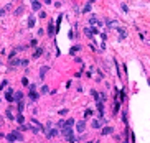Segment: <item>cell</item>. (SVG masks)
Wrapping results in <instances>:
<instances>
[{
	"label": "cell",
	"instance_id": "obj_1",
	"mask_svg": "<svg viewBox=\"0 0 150 143\" xmlns=\"http://www.w3.org/2000/svg\"><path fill=\"white\" fill-rule=\"evenodd\" d=\"M76 130H77L79 133H84V132H86V120L77 122V123H76Z\"/></svg>",
	"mask_w": 150,
	"mask_h": 143
},
{
	"label": "cell",
	"instance_id": "obj_2",
	"mask_svg": "<svg viewBox=\"0 0 150 143\" xmlns=\"http://www.w3.org/2000/svg\"><path fill=\"white\" fill-rule=\"evenodd\" d=\"M58 133H59L58 128H50V130H46V138H55Z\"/></svg>",
	"mask_w": 150,
	"mask_h": 143
},
{
	"label": "cell",
	"instance_id": "obj_3",
	"mask_svg": "<svg viewBox=\"0 0 150 143\" xmlns=\"http://www.w3.org/2000/svg\"><path fill=\"white\" fill-rule=\"evenodd\" d=\"M89 25H99V26H101L102 23H101V20H99L96 15H91V17H89Z\"/></svg>",
	"mask_w": 150,
	"mask_h": 143
},
{
	"label": "cell",
	"instance_id": "obj_4",
	"mask_svg": "<svg viewBox=\"0 0 150 143\" xmlns=\"http://www.w3.org/2000/svg\"><path fill=\"white\" fill-rule=\"evenodd\" d=\"M115 30L119 31V39H125V38H127V33H125V30H124L122 26H117Z\"/></svg>",
	"mask_w": 150,
	"mask_h": 143
},
{
	"label": "cell",
	"instance_id": "obj_5",
	"mask_svg": "<svg viewBox=\"0 0 150 143\" xmlns=\"http://www.w3.org/2000/svg\"><path fill=\"white\" fill-rule=\"evenodd\" d=\"M5 99H7L8 102H13V91H12V89H8V91L5 92Z\"/></svg>",
	"mask_w": 150,
	"mask_h": 143
},
{
	"label": "cell",
	"instance_id": "obj_6",
	"mask_svg": "<svg viewBox=\"0 0 150 143\" xmlns=\"http://www.w3.org/2000/svg\"><path fill=\"white\" fill-rule=\"evenodd\" d=\"M32 8H33L35 12H38V10L41 8V3H40L38 0H32Z\"/></svg>",
	"mask_w": 150,
	"mask_h": 143
},
{
	"label": "cell",
	"instance_id": "obj_7",
	"mask_svg": "<svg viewBox=\"0 0 150 143\" xmlns=\"http://www.w3.org/2000/svg\"><path fill=\"white\" fill-rule=\"evenodd\" d=\"M91 127H92V128H101V127H102V122H101V120H92Z\"/></svg>",
	"mask_w": 150,
	"mask_h": 143
},
{
	"label": "cell",
	"instance_id": "obj_8",
	"mask_svg": "<svg viewBox=\"0 0 150 143\" xmlns=\"http://www.w3.org/2000/svg\"><path fill=\"white\" fill-rule=\"evenodd\" d=\"M12 135H13V138H15V140H23V137H22V133H20L18 130L12 132Z\"/></svg>",
	"mask_w": 150,
	"mask_h": 143
},
{
	"label": "cell",
	"instance_id": "obj_9",
	"mask_svg": "<svg viewBox=\"0 0 150 143\" xmlns=\"http://www.w3.org/2000/svg\"><path fill=\"white\" fill-rule=\"evenodd\" d=\"M46 71H48V68H46V66H43V68L40 69V79H41V81L45 79V74H46Z\"/></svg>",
	"mask_w": 150,
	"mask_h": 143
},
{
	"label": "cell",
	"instance_id": "obj_10",
	"mask_svg": "<svg viewBox=\"0 0 150 143\" xmlns=\"http://www.w3.org/2000/svg\"><path fill=\"white\" fill-rule=\"evenodd\" d=\"M41 54H43V48H36L35 53H33V58H40Z\"/></svg>",
	"mask_w": 150,
	"mask_h": 143
},
{
	"label": "cell",
	"instance_id": "obj_11",
	"mask_svg": "<svg viewBox=\"0 0 150 143\" xmlns=\"http://www.w3.org/2000/svg\"><path fill=\"white\" fill-rule=\"evenodd\" d=\"M48 35H50V36L55 35V25H53V23H50V25H48Z\"/></svg>",
	"mask_w": 150,
	"mask_h": 143
},
{
	"label": "cell",
	"instance_id": "obj_12",
	"mask_svg": "<svg viewBox=\"0 0 150 143\" xmlns=\"http://www.w3.org/2000/svg\"><path fill=\"white\" fill-rule=\"evenodd\" d=\"M33 25H35V17H33V15H30V17H28V26H30V28H33Z\"/></svg>",
	"mask_w": 150,
	"mask_h": 143
},
{
	"label": "cell",
	"instance_id": "obj_13",
	"mask_svg": "<svg viewBox=\"0 0 150 143\" xmlns=\"http://www.w3.org/2000/svg\"><path fill=\"white\" fill-rule=\"evenodd\" d=\"M22 99H23V94H22V92H17V94L13 95V100H17V102H20Z\"/></svg>",
	"mask_w": 150,
	"mask_h": 143
},
{
	"label": "cell",
	"instance_id": "obj_14",
	"mask_svg": "<svg viewBox=\"0 0 150 143\" xmlns=\"http://www.w3.org/2000/svg\"><path fill=\"white\" fill-rule=\"evenodd\" d=\"M111 133H112V128H111V127H104V128H102V135H111Z\"/></svg>",
	"mask_w": 150,
	"mask_h": 143
},
{
	"label": "cell",
	"instance_id": "obj_15",
	"mask_svg": "<svg viewBox=\"0 0 150 143\" xmlns=\"http://www.w3.org/2000/svg\"><path fill=\"white\" fill-rule=\"evenodd\" d=\"M15 118H17V122H18V123H23V122H25V117H23L22 113H18V115H17Z\"/></svg>",
	"mask_w": 150,
	"mask_h": 143
},
{
	"label": "cell",
	"instance_id": "obj_16",
	"mask_svg": "<svg viewBox=\"0 0 150 143\" xmlns=\"http://www.w3.org/2000/svg\"><path fill=\"white\" fill-rule=\"evenodd\" d=\"M17 108H18V113H22V110L25 108V104H23V102L20 100V102H18V105H17Z\"/></svg>",
	"mask_w": 150,
	"mask_h": 143
},
{
	"label": "cell",
	"instance_id": "obj_17",
	"mask_svg": "<svg viewBox=\"0 0 150 143\" xmlns=\"http://www.w3.org/2000/svg\"><path fill=\"white\" fill-rule=\"evenodd\" d=\"M22 13H23V7H18V8L15 10V15L18 17V15H22Z\"/></svg>",
	"mask_w": 150,
	"mask_h": 143
},
{
	"label": "cell",
	"instance_id": "obj_18",
	"mask_svg": "<svg viewBox=\"0 0 150 143\" xmlns=\"http://www.w3.org/2000/svg\"><path fill=\"white\" fill-rule=\"evenodd\" d=\"M84 33H86V36H87V38H92V31H91L89 28H86V30H84Z\"/></svg>",
	"mask_w": 150,
	"mask_h": 143
},
{
	"label": "cell",
	"instance_id": "obj_19",
	"mask_svg": "<svg viewBox=\"0 0 150 143\" xmlns=\"http://www.w3.org/2000/svg\"><path fill=\"white\" fill-rule=\"evenodd\" d=\"M10 64H12V66H17V64H20V59H10Z\"/></svg>",
	"mask_w": 150,
	"mask_h": 143
},
{
	"label": "cell",
	"instance_id": "obj_20",
	"mask_svg": "<svg viewBox=\"0 0 150 143\" xmlns=\"http://www.w3.org/2000/svg\"><path fill=\"white\" fill-rule=\"evenodd\" d=\"M7 118H8V120H13V118H15V117L12 115V112H10V108L7 110Z\"/></svg>",
	"mask_w": 150,
	"mask_h": 143
},
{
	"label": "cell",
	"instance_id": "obj_21",
	"mask_svg": "<svg viewBox=\"0 0 150 143\" xmlns=\"http://www.w3.org/2000/svg\"><path fill=\"white\" fill-rule=\"evenodd\" d=\"M48 91H50V87H48V86H43V87H41V94H46Z\"/></svg>",
	"mask_w": 150,
	"mask_h": 143
},
{
	"label": "cell",
	"instance_id": "obj_22",
	"mask_svg": "<svg viewBox=\"0 0 150 143\" xmlns=\"http://www.w3.org/2000/svg\"><path fill=\"white\" fill-rule=\"evenodd\" d=\"M81 49V46H74V48H71V54H74L76 51H79Z\"/></svg>",
	"mask_w": 150,
	"mask_h": 143
},
{
	"label": "cell",
	"instance_id": "obj_23",
	"mask_svg": "<svg viewBox=\"0 0 150 143\" xmlns=\"http://www.w3.org/2000/svg\"><path fill=\"white\" fill-rule=\"evenodd\" d=\"M86 12H91V3H86V7H84V13Z\"/></svg>",
	"mask_w": 150,
	"mask_h": 143
},
{
	"label": "cell",
	"instance_id": "obj_24",
	"mask_svg": "<svg viewBox=\"0 0 150 143\" xmlns=\"http://www.w3.org/2000/svg\"><path fill=\"white\" fill-rule=\"evenodd\" d=\"M20 64H22V66H28V59H22Z\"/></svg>",
	"mask_w": 150,
	"mask_h": 143
},
{
	"label": "cell",
	"instance_id": "obj_25",
	"mask_svg": "<svg viewBox=\"0 0 150 143\" xmlns=\"http://www.w3.org/2000/svg\"><path fill=\"white\" fill-rule=\"evenodd\" d=\"M68 113V108H63V110H59V115H66Z\"/></svg>",
	"mask_w": 150,
	"mask_h": 143
},
{
	"label": "cell",
	"instance_id": "obj_26",
	"mask_svg": "<svg viewBox=\"0 0 150 143\" xmlns=\"http://www.w3.org/2000/svg\"><path fill=\"white\" fill-rule=\"evenodd\" d=\"M7 140H10V142H13L15 138H13V135H12V133H8V135H7Z\"/></svg>",
	"mask_w": 150,
	"mask_h": 143
},
{
	"label": "cell",
	"instance_id": "obj_27",
	"mask_svg": "<svg viewBox=\"0 0 150 143\" xmlns=\"http://www.w3.org/2000/svg\"><path fill=\"white\" fill-rule=\"evenodd\" d=\"M5 87H7V81H3V82L0 84V89H5Z\"/></svg>",
	"mask_w": 150,
	"mask_h": 143
},
{
	"label": "cell",
	"instance_id": "obj_28",
	"mask_svg": "<svg viewBox=\"0 0 150 143\" xmlns=\"http://www.w3.org/2000/svg\"><path fill=\"white\" fill-rule=\"evenodd\" d=\"M22 82H23V86H28V79H25V77H23V79H22Z\"/></svg>",
	"mask_w": 150,
	"mask_h": 143
},
{
	"label": "cell",
	"instance_id": "obj_29",
	"mask_svg": "<svg viewBox=\"0 0 150 143\" xmlns=\"http://www.w3.org/2000/svg\"><path fill=\"white\" fill-rule=\"evenodd\" d=\"M5 10H7V8H0V17H3V15H5Z\"/></svg>",
	"mask_w": 150,
	"mask_h": 143
},
{
	"label": "cell",
	"instance_id": "obj_30",
	"mask_svg": "<svg viewBox=\"0 0 150 143\" xmlns=\"http://www.w3.org/2000/svg\"><path fill=\"white\" fill-rule=\"evenodd\" d=\"M45 3H51V0H45Z\"/></svg>",
	"mask_w": 150,
	"mask_h": 143
},
{
	"label": "cell",
	"instance_id": "obj_31",
	"mask_svg": "<svg viewBox=\"0 0 150 143\" xmlns=\"http://www.w3.org/2000/svg\"><path fill=\"white\" fill-rule=\"evenodd\" d=\"M92 2H96V0H89V3H92Z\"/></svg>",
	"mask_w": 150,
	"mask_h": 143
},
{
	"label": "cell",
	"instance_id": "obj_32",
	"mask_svg": "<svg viewBox=\"0 0 150 143\" xmlns=\"http://www.w3.org/2000/svg\"><path fill=\"white\" fill-rule=\"evenodd\" d=\"M91 143H97V142H91Z\"/></svg>",
	"mask_w": 150,
	"mask_h": 143
}]
</instances>
